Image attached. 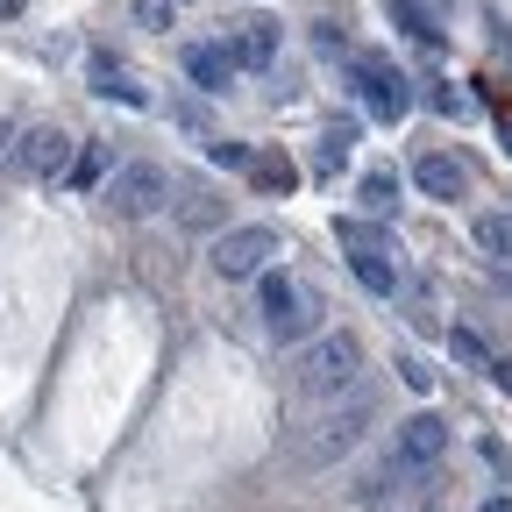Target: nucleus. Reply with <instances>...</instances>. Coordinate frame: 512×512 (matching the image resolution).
I'll list each match as a JSON object with an SVG mask.
<instances>
[{
    "instance_id": "f257e3e1",
    "label": "nucleus",
    "mask_w": 512,
    "mask_h": 512,
    "mask_svg": "<svg viewBox=\"0 0 512 512\" xmlns=\"http://www.w3.org/2000/svg\"><path fill=\"white\" fill-rule=\"evenodd\" d=\"M363 370V342L349 328H328V335H313L292 363V384H299V399H342L349 384Z\"/></svg>"
},
{
    "instance_id": "f03ea898",
    "label": "nucleus",
    "mask_w": 512,
    "mask_h": 512,
    "mask_svg": "<svg viewBox=\"0 0 512 512\" xmlns=\"http://www.w3.org/2000/svg\"><path fill=\"white\" fill-rule=\"evenodd\" d=\"M363 427H370V399H349V406H335V413H320V420L292 441V470H299V477H328L349 448L363 441Z\"/></svg>"
},
{
    "instance_id": "7ed1b4c3",
    "label": "nucleus",
    "mask_w": 512,
    "mask_h": 512,
    "mask_svg": "<svg viewBox=\"0 0 512 512\" xmlns=\"http://www.w3.org/2000/svg\"><path fill=\"white\" fill-rule=\"evenodd\" d=\"M164 200H171V178L157 164H121L114 178H100V207L114 221H150Z\"/></svg>"
},
{
    "instance_id": "20e7f679",
    "label": "nucleus",
    "mask_w": 512,
    "mask_h": 512,
    "mask_svg": "<svg viewBox=\"0 0 512 512\" xmlns=\"http://www.w3.org/2000/svg\"><path fill=\"white\" fill-rule=\"evenodd\" d=\"M264 328H271L278 342H313V328H320V299H313L299 278L264 271Z\"/></svg>"
},
{
    "instance_id": "39448f33",
    "label": "nucleus",
    "mask_w": 512,
    "mask_h": 512,
    "mask_svg": "<svg viewBox=\"0 0 512 512\" xmlns=\"http://www.w3.org/2000/svg\"><path fill=\"white\" fill-rule=\"evenodd\" d=\"M285 242H278V228H221V242H214V271L235 285V278H264L271 271V256H278Z\"/></svg>"
},
{
    "instance_id": "423d86ee",
    "label": "nucleus",
    "mask_w": 512,
    "mask_h": 512,
    "mask_svg": "<svg viewBox=\"0 0 512 512\" xmlns=\"http://www.w3.org/2000/svg\"><path fill=\"white\" fill-rule=\"evenodd\" d=\"M79 136H64V128L57 121H43V128H29V136H15V150H8V164L22 171V178H64V171H72V150Z\"/></svg>"
},
{
    "instance_id": "0eeeda50",
    "label": "nucleus",
    "mask_w": 512,
    "mask_h": 512,
    "mask_svg": "<svg viewBox=\"0 0 512 512\" xmlns=\"http://www.w3.org/2000/svg\"><path fill=\"white\" fill-rule=\"evenodd\" d=\"M356 79H363V107H370L377 121H399V114L413 107V93H406V79H399L392 57H356Z\"/></svg>"
},
{
    "instance_id": "6e6552de",
    "label": "nucleus",
    "mask_w": 512,
    "mask_h": 512,
    "mask_svg": "<svg viewBox=\"0 0 512 512\" xmlns=\"http://www.w3.org/2000/svg\"><path fill=\"white\" fill-rule=\"evenodd\" d=\"M441 448H448V420H441V413H413V420H399L392 470H434Z\"/></svg>"
},
{
    "instance_id": "1a4fd4ad",
    "label": "nucleus",
    "mask_w": 512,
    "mask_h": 512,
    "mask_svg": "<svg viewBox=\"0 0 512 512\" xmlns=\"http://www.w3.org/2000/svg\"><path fill=\"white\" fill-rule=\"evenodd\" d=\"M228 57L242 64V72H271V57H278V22L271 15H249L228 43Z\"/></svg>"
},
{
    "instance_id": "9d476101",
    "label": "nucleus",
    "mask_w": 512,
    "mask_h": 512,
    "mask_svg": "<svg viewBox=\"0 0 512 512\" xmlns=\"http://www.w3.org/2000/svg\"><path fill=\"white\" fill-rule=\"evenodd\" d=\"M86 86H93L100 100H121V107H150V93L136 86V72H128V64H114L107 50H93V64H86Z\"/></svg>"
},
{
    "instance_id": "9b49d317",
    "label": "nucleus",
    "mask_w": 512,
    "mask_h": 512,
    "mask_svg": "<svg viewBox=\"0 0 512 512\" xmlns=\"http://www.w3.org/2000/svg\"><path fill=\"white\" fill-rule=\"evenodd\" d=\"M185 79L200 86V93H228V79H235L228 43H185Z\"/></svg>"
},
{
    "instance_id": "f8f14e48",
    "label": "nucleus",
    "mask_w": 512,
    "mask_h": 512,
    "mask_svg": "<svg viewBox=\"0 0 512 512\" xmlns=\"http://www.w3.org/2000/svg\"><path fill=\"white\" fill-rule=\"evenodd\" d=\"M221 221H228V200H214L207 185H192L185 200H178V228H185V235H207V228H221Z\"/></svg>"
},
{
    "instance_id": "ddd939ff",
    "label": "nucleus",
    "mask_w": 512,
    "mask_h": 512,
    "mask_svg": "<svg viewBox=\"0 0 512 512\" xmlns=\"http://www.w3.org/2000/svg\"><path fill=\"white\" fill-rule=\"evenodd\" d=\"M413 178H420V192H434V200H456V192H463V164L441 157V150H427V157L413 164Z\"/></svg>"
},
{
    "instance_id": "4468645a",
    "label": "nucleus",
    "mask_w": 512,
    "mask_h": 512,
    "mask_svg": "<svg viewBox=\"0 0 512 512\" xmlns=\"http://www.w3.org/2000/svg\"><path fill=\"white\" fill-rule=\"evenodd\" d=\"M349 264H356V278H363V292H399V264H392V249H356L349 256Z\"/></svg>"
},
{
    "instance_id": "2eb2a0df",
    "label": "nucleus",
    "mask_w": 512,
    "mask_h": 512,
    "mask_svg": "<svg viewBox=\"0 0 512 512\" xmlns=\"http://www.w3.org/2000/svg\"><path fill=\"white\" fill-rule=\"evenodd\" d=\"M363 214H370V221L399 214V171H384V164H377V171L363 178Z\"/></svg>"
},
{
    "instance_id": "dca6fc26",
    "label": "nucleus",
    "mask_w": 512,
    "mask_h": 512,
    "mask_svg": "<svg viewBox=\"0 0 512 512\" xmlns=\"http://www.w3.org/2000/svg\"><path fill=\"white\" fill-rule=\"evenodd\" d=\"M349 150H356V121H335L328 136H320V157H313V171L328 178V171H342L349 164Z\"/></svg>"
},
{
    "instance_id": "f3484780",
    "label": "nucleus",
    "mask_w": 512,
    "mask_h": 512,
    "mask_svg": "<svg viewBox=\"0 0 512 512\" xmlns=\"http://www.w3.org/2000/svg\"><path fill=\"white\" fill-rule=\"evenodd\" d=\"M249 178H256V192H292L299 185V164L292 157H249Z\"/></svg>"
},
{
    "instance_id": "a211bd4d",
    "label": "nucleus",
    "mask_w": 512,
    "mask_h": 512,
    "mask_svg": "<svg viewBox=\"0 0 512 512\" xmlns=\"http://www.w3.org/2000/svg\"><path fill=\"white\" fill-rule=\"evenodd\" d=\"M335 242H342L349 256H356V249H392V242H384V228L363 221V214H342V221H335Z\"/></svg>"
},
{
    "instance_id": "6ab92c4d",
    "label": "nucleus",
    "mask_w": 512,
    "mask_h": 512,
    "mask_svg": "<svg viewBox=\"0 0 512 512\" xmlns=\"http://www.w3.org/2000/svg\"><path fill=\"white\" fill-rule=\"evenodd\" d=\"M64 178H72L79 192H93V185L107 178V150H100V143H93V150H79V157H72V171H64Z\"/></svg>"
},
{
    "instance_id": "aec40b11",
    "label": "nucleus",
    "mask_w": 512,
    "mask_h": 512,
    "mask_svg": "<svg viewBox=\"0 0 512 512\" xmlns=\"http://www.w3.org/2000/svg\"><path fill=\"white\" fill-rule=\"evenodd\" d=\"M477 242H484L491 256H512V214H484V221H477Z\"/></svg>"
},
{
    "instance_id": "412c9836",
    "label": "nucleus",
    "mask_w": 512,
    "mask_h": 512,
    "mask_svg": "<svg viewBox=\"0 0 512 512\" xmlns=\"http://www.w3.org/2000/svg\"><path fill=\"white\" fill-rule=\"evenodd\" d=\"M392 15H399V22H406V29H413L420 43H441V29H434V22L420 15V0H392Z\"/></svg>"
},
{
    "instance_id": "4be33fe9",
    "label": "nucleus",
    "mask_w": 512,
    "mask_h": 512,
    "mask_svg": "<svg viewBox=\"0 0 512 512\" xmlns=\"http://www.w3.org/2000/svg\"><path fill=\"white\" fill-rule=\"evenodd\" d=\"M171 15H178V0H136V22L143 29H171Z\"/></svg>"
},
{
    "instance_id": "5701e85b",
    "label": "nucleus",
    "mask_w": 512,
    "mask_h": 512,
    "mask_svg": "<svg viewBox=\"0 0 512 512\" xmlns=\"http://www.w3.org/2000/svg\"><path fill=\"white\" fill-rule=\"evenodd\" d=\"M207 157H214V164H228V171H249V150H242V143H228V136H214V143H207Z\"/></svg>"
},
{
    "instance_id": "b1692460",
    "label": "nucleus",
    "mask_w": 512,
    "mask_h": 512,
    "mask_svg": "<svg viewBox=\"0 0 512 512\" xmlns=\"http://www.w3.org/2000/svg\"><path fill=\"white\" fill-rule=\"evenodd\" d=\"M434 107H441V114H456V121H470V114H477V100H470V93H456V86H441V93H434Z\"/></svg>"
},
{
    "instance_id": "393cba45",
    "label": "nucleus",
    "mask_w": 512,
    "mask_h": 512,
    "mask_svg": "<svg viewBox=\"0 0 512 512\" xmlns=\"http://www.w3.org/2000/svg\"><path fill=\"white\" fill-rule=\"evenodd\" d=\"M448 349H456V363H484V370H491V356H484V342H477V335H463V328H456V335H448Z\"/></svg>"
},
{
    "instance_id": "a878e982",
    "label": "nucleus",
    "mask_w": 512,
    "mask_h": 512,
    "mask_svg": "<svg viewBox=\"0 0 512 512\" xmlns=\"http://www.w3.org/2000/svg\"><path fill=\"white\" fill-rule=\"evenodd\" d=\"M399 377H406V384H413V392H434V370H427V363H420V356H406V363H399Z\"/></svg>"
},
{
    "instance_id": "bb28decb",
    "label": "nucleus",
    "mask_w": 512,
    "mask_h": 512,
    "mask_svg": "<svg viewBox=\"0 0 512 512\" xmlns=\"http://www.w3.org/2000/svg\"><path fill=\"white\" fill-rule=\"evenodd\" d=\"M491 377H498V392L512 399V356H505V363H491Z\"/></svg>"
},
{
    "instance_id": "cd10ccee",
    "label": "nucleus",
    "mask_w": 512,
    "mask_h": 512,
    "mask_svg": "<svg viewBox=\"0 0 512 512\" xmlns=\"http://www.w3.org/2000/svg\"><path fill=\"white\" fill-rule=\"evenodd\" d=\"M8 150H15V128H8V121H0V157H8Z\"/></svg>"
},
{
    "instance_id": "c85d7f7f",
    "label": "nucleus",
    "mask_w": 512,
    "mask_h": 512,
    "mask_svg": "<svg viewBox=\"0 0 512 512\" xmlns=\"http://www.w3.org/2000/svg\"><path fill=\"white\" fill-rule=\"evenodd\" d=\"M484 512H512V498H484Z\"/></svg>"
},
{
    "instance_id": "c756f323",
    "label": "nucleus",
    "mask_w": 512,
    "mask_h": 512,
    "mask_svg": "<svg viewBox=\"0 0 512 512\" xmlns=\"http://www.w3.org/2000/svg\"><path fill=\"white\" fill-rule=\"evenodd\" d=\"M22 8H29V0H0V15H22Z\"/></svg>"
},
{
    "instance_id": "7c9ffc66",
    "label": "nucleus",
    "mask_w": 512,
    "mask_h": 512,
    "mask_svg": "<svg viewBox=\"0 0 512 512\" xmlns=\"http://www.w3.org/2000/svg\"><path fill=\"white\" fill-rule=\"evenodd\" d=\"M505 157H512V121H505Z\"/></svg>"
}]
</instances>
